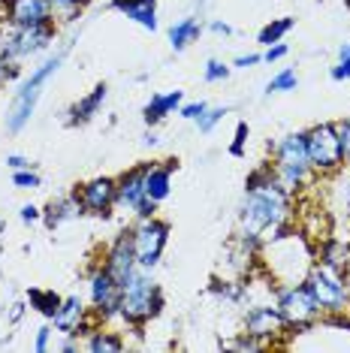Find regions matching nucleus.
Masks as SVG:
<instances>
[{"label":"nucleus","instance_id":"5","mask_svg":"<svg viewBox=\"0 0 350 353\" xmlns=\"http://www.w3.org/2000/svg\"><path fill=\"white\" fill-rule=\"evenodd\" d=\"M305 151H308V163L314 172L329 175L341 170L344 154H341V139H338V127L332 121L317 124L305 133Z\"/></svg>","mask_w":350,"mask_h":353},{"label":"nucleus","instance_id":"45","mask_svg":"<svg viewBox=\"0 0 350 353\" xmlns=\"http://www.w3.org/2000/svg\"><path fill=\"white\" fill-rule=\"evenodd\" d=\"M61 350H63V353H73V350H79V339H73V335H70V339L61 344Z\"/></svg>","mask_w":350,"mask_h":353},{"label":"nucleus","instance_id":"13","mask_svg":"<svg viewBox=\"0 0 350 353\" xmlns=\"http://www.w3.org/2000/svg\"><path fill=\"white\" fill-rule=\"evenodd\" d=\"M76 194H79V203H82V208L88 214L109 218V212H112V205H115V181L112 179H94V181L82 184Z\"/></svg>","mask_w":350,"mask_h":353},{"label":"nucleus","instance_id":"4","mask_svg":"<svg viewBox=\"0 0 350 353\" xmlns=\"http://www.w3.org/2000/svg\"><path fill=\"white\" fill-rule=\"evenodd\" d=\"M272 170H275V181L281 184L287 194H296L302 184H305L308 172H311L308 151H305V133H290L278 142Z\"/></svg>","mask_w":350,"mask_h":353},{"label":"nucleus","instance_id":"48","mask_svg":"<svg viewBox=\"0 0 350 353\" xmlns=\"http://www.w3.org/2000/svg\"><path fill=\"white\" fill-rule=\"evenodd\" d=\"M347 188H350V184H347ZM347 212H350V190H347Z\"/></svg>","mask_w":350,"mask_h":353},{"label":"nucleus","instance_id":"15","mask_svg":"<svg viewBox=\"0 0 350 353\" xmlns=\"http://www.w3.org/2000/svg\"><path fill=\"white\" fill-rule=\"evenodd\" d=\"M103 266L112 272V275L121 281V284L127 281V275H130V272L139 269V266H136V251H133V236H130V230H124L121 236H118L115 242H112V248L106 251V263H103Z\"/></svg>","mask_w":350,"mask_h":353},{"label":"nucleus","instance_id":"14","mask_svg":"<svg viewBox=\"0 0 350 353\" xmlns=\"http://www.w3.org/2000/svg\"><path fill=\"white\" fill-rule=\"evenodd\" d=\"M145 166H133V170H127L124 175H118L115 179V205L127 208V212H136V208L145 203Z\"/></svg>","mask_w":350,"mask_h":353},{"label":"nucleus","instance_id":"29","mask_svg":"<svg viewBox=\"0 0 350 353\" xmlns=\"http://www.w3.org/2000/svg\"><path fill=\"white\" fill-rule=\"evenodd\" d=\"M275 181V170L272 166H260V170H254L248 175V181H245V190H257V188H266V184Z\"/></svg>","mask_w":350,"mask_h":353},{"label":"nucleus","instance_id":"9","mask_svg":"<svg viewBox=\"0 0 350 353\" xmlns=\"http://www.w3.org/2000/svg\"><path fill=\"white\" fill-rule=\"evenodd\" d=\"M130 236H133V251H136V266L151 272L161 263L163 248L169 242V223L157 218H145L139 221V227L130 230Z\"/></svg>","mask_w":350,"mask_h":353},{"label":"nucleus","instance_id":"10","mask_svg":"<svg viewBox=\"0 0 350 353\" xmlns=\"http://www.w3.org/2000/svg\"><path fill=\"white\" fill-rule=\"evenodd\" d=\"M91 302H94V317L97 320H109L121 311V281L106 266H100L91 275Z\"/></svg>","mask_w":350,"mask_h":353},{"label":"nucleus","instance_id":"41","mask_svg":"<svg viewBox=\"0 0 350 353\" xmlns=\"http://www.w3.org/2000/svg\"><path fill=\"white\" fill-rule=\"evenodd\" d=\"M260 61H262V54H238V58L233 61V67H242V70H248V67H257Z\"/></svg>","mask_w":350,"mask_h":353},{"label":"nucleus","instance_id":"6","mask_svg":"<svg viewBox=\"0 0 350 353\" xmlns=\"http://www.w3.org/2000/svg\"><path fill=\"white\" fill-rule=\"evenodd\" d=\"M305 284H308V290H311L314 302L320 305V311H329V314L347 311L350 296H347V284H344V278H341V272L317 263V266L308 269Z\"/></svg>","mask_w":350,"mask_h":353},{"label":"nucleus","instance_id":"18","mask_svg":"<svg viewBox=\"0 0 350 353\" xmlns=\"http://www.w3.org/2000/svg\"><path fill=\"white\" fill-rule=\"evenodd\" d=\"M181 103H185V94H181V91L154 94V97H151V100L145 103V109H142V121H145L148 127L161 124L166 115H172V112H178Z\"/></svg>","mask_w":350,"mask_h":353},{"label":"nucleus","instance_id":"19","mask_svg":"<svg viewBox=\"0 0 350 353\" xmlns=\"http://www.w3.org/2000/svg\"><path fill=\"white\" fill-rule=\"evenodd\" d=\"M79 214H85V208H82V203H79V194L73 190V194H67L61 199H52V203L45 205V212H43V221H45V227L49 230H54V227H61L63 221L79 218Z\"/></svg>","mask_w":350,"mask_h":353},{"label":"nucleus","instance_id":"30","mask_svg":"<svg viewBox=\"0 0 350 353\" xmlns=\"http://www.w3.org/2000/svg\"><path fill=\"white\" fill-rule=\"evenodd\" d=\"M12 184L19 190H37L39 184H43V179H39L34 170H19V172H12Z\"/></svg>","mask_w":350,"mask_h":353},{"label":"nucleus","instance_id":"8","mask_svg":"<svg viewBox=\"0 0 350 353\" xmlns=\"http://www.w3.org/2000/svg\"><path fill=\"white\" fill-rule=\"evenodd\" d=\"M275 305L284 314L290 329H308V326H314L317 317H320V305L314 302V296H311V290H308L305 281H302V284L281 287Z\"/></svg>","mask_w":350,"mask_h":353},{"label":"nucleus","instance_id":"1","mask_svg":"<svg viewBox=\"0 0 350 353\" xmlns=\"http://www.w3.org/2000/svg\"><path fill=\"white\" fill-rule=\"evenodd\" d=\"M238 221H242V242L257 248L262 239H269L278 227L290 221V194L278 181L248 190Z\"/></svg>","mask_w":350,"mask_h":353},{"label":"nucleus","instance_id":"49","mask_svg":"<svg viewBox=\"0 0 350 353\" xmlns=\"http://www.w3.org/2000/svg\"><path fill=\"white\" fill-rule=\"evenodd\" d=\"M347 6H350V0H347Z\"/></svg>","mask_w":350,"mask_h":353},{"label":"nucleus","instance_id":"22","mask_svg":"<svg viewBox=\"0 0 350 353\" xmlns=\"http://www.w3.org/2000/svg\"><path fill=\"white\" fill-rule=\"evenodd\" d=\"M106 94H109V88H106V85H97L91 94H88V97L79 100L76 106L70 109V124H85V121H91V118L100 112L103 100H106Z\"/></svg>","mask_w":350,"mask_h":353},{"label":"nucleus","instance_id":"39","mask_svg":"<svg viewBox=\"0 0 350 353\" xmlns=\"http://www.w3.org/2000/svg\"><path fill=\"white\" fill-rule=\"evenodd\" d=\"M6 166H10L12 172H19V170H34V163H30L25 154H6Z\"/></svg>","mask_w":350,"mask_h":353},{"label":"nucleus","instance_id":"11","mask_svg":"<svg viewBox=\"0 0 350 353\" xmlns=\"http://www.w3.org/2000/svg\"><path fill=\"white\" fill-rule=\"evenodd\" d=\"M3 12L10 28H39L54 21L49 0H3Z\"/></svg>","mask_w":350,"mask_h":353},{"label":"nucleus","instance_id":"23","mask_svg":"<svg viewBox=\"0 0 350 353\" xmlns=\"http://www.w3.org/2000/svg\"><path fill=\"white\" fill-rule=\"evenodd\" d=\"M91 353H121L127 344L118 332H103V329H94L91 335H88V344H85Z\"/></svg>","mask_w":350,"mask_h":353},{"label":"nucleus","instance_id":"38","mask_svg":"<svg viewBox=\"0 0 350 353\" xmlns=\"http://www.w3.org/2000/svg\"><path fill=\"white\" fill-rule=\"evenodd\" d=\"M329 76L336 79V82H347L350 79V58H338V63L329 70Z\"/></svg>","mask_w":350,"mask_h":353},{"label":"nucleus","instance_id":"2","mask_svg":"<svg viewBox=\"0 0 350 353\" xmlns=\"http://www.w3.org/2000/svg\"><path fill=\"white\" fill-rule=\"evenodd\" d=\"M163 308V293L154 284V278L148 275V269H136L127 275L121 284V314L130 326L142 329V323H148L151 317H157Z\"/></svg>","mask_w":350,"mask_h":353},{"label":"nucleus","instance_id":"34","mask_svg":"<svg viewBox=\"0 0 350 353\" xmlns=\"http://www.w3.org/2000/svg\"><path fill=\"white\" fill-rule=\"evenodd\" d=\"M338 139H341V154H344V160L350 163V118H344V121H338Z\"/></svg>","mask_w":350,"mask_h":353},{"label":"nucleus","instance_id":"24","mask_svg":"<svg viewBox=\"0 0 350 353\" xmlns=\"http://www.w3.org/2000/svg\"><path fill=\"white\" fill-rule=\"evenodd\" d=\"M28 302H30V308L39 311L43 317H54V311L61 308V296L54 293V290H39V287H34V290L28 293Z\"/></svg>","mask_w":350,"mask_h":353},{"label":"nucleus","instance_id":"7","mask_svg":"<svg viewBox=\"0 0 350 353\" xmlns=\"http://www.w3.org/2000/svg\"><path fill=\"white\" fill-rule=\"evenodd\" d=\"M54 39V25H39V28H10L0 37V58L19 63L25 58L45 52Z\"/></svg>","mask_w":350,"mask_h":353},{"label":"nucleus","instance_id":"12","mask_svg":"<svg viewBox=\"0 0 350 353\" xmlns=\"http://www.w3.org/2000/svg\"><path fill=\"white\" fill-rule=\"evenodd\" d=\"M284 329H290V326L281 311H278V305H257V308H251L248 317H245V332L254 335V339L262 344L275 341Z\"/></svg>","mask_w":350,"mask_h":353},{"label":"nucleus","instance_id":"17","mask_svg":"<svg viewBox=\"0 0 350 353\" xmlns=\"http://www.w3.org/2000/svg\"><path fill=\"white\" fill-rule=\"evenodd\" d=\"M112 10L145 30H157V0H112Z\"/></svg>","mask_w":350,"mask_h":353},{"label":"nucleus","instance_id":"31","mask_svg":"<svg viewBox=\"0 0 350 353\" xmlns=\"http://www.w3.org/2000/svg\"><path fill=\"white\" fill-rule=\"evenodd\" d=\"M205 82H224V79H229V63L212 58L209 63H205Z\"/></svg>","mask_w":350,"mask_h":353},{"label":"nucleus","instance_id":"43","mask_svg":"<svg viewBox=\"0 0 350 353\" xmlns=\"http://www.w3.org/2000/svg\"><path fill=\"white\" fill-rule=\"evenodd\" d=\"M212 30H214V34H224V37H229V34H233V28H229L227 25V21H212V25H209Z\"/></svg>","mask_w":350,"mask_h":353},{"label":"nucleus","instance_id":"33","mask_svg":"<svg viewBox=\"0 0 350 353\" xmlns=\"http://www.w3.org/2000/svg\"><path fill=\"white\" fill-rule=\"evenodd\" d=\"M205 109H209V106H205L203 100H200V103H181V106H178V115L185 118V121H196V118H200Z\"/></svg>","mask_w":350,"mask_h":353},{"label":"nucleus","instance_id":"36","mask_svg":"<svg viewBox=\"0 0 350 353\" xmlns=\"http://www.w3.org/2000/svg\"><path fill=\"white\" fill-rule=\"evenodd\" d=\"M287 43H275V46H266V52H262V61L266 63H272V61H281V58H287Z\"/></svg>","mask_w":350,"mask_h":353},{"label":"nucleus","instance_id":"20","mask_svg":"<svg viewBox=\"0 0 350 353\" xmlns=\"http://www.w3.org/2000/svg\"><path fill=\"white\" fill-rule=\"evenodd\" d=\"M88 317V308H85V302L79 299V296H67V299H61V308L54 311V317H52V323L58 332L63 335H70L73 329L82 323V320Z\"/></svg>","mask_w":350,"mask_h":353},{"label":"nucleus","instance_id":"28","mask_svg":"<svg viewBox=\"0 0 350 353\" xmlns=\"http://www.w3.org/2000/svg\"><path fill=\"white\" fill-rule=\"evenodd\" d=\"M227 106H218V109H205L200 118H196V127H200V133H212L214 127H218L220 121H224V115H227Z\"/></svg>","mask_w":350,"mask_h":353},{"label":"nucleus","instance_id":"27","mask_svg":"<svg viewBox=\"0 0 350 353\" xmlns=\"http://www.w3.org/2000/svg\"><path fill=\"white\" fill-rule=\"evenodd\" d=\"M296 85H299V76H296V70H281L272 82L266 85V94H281V91H296Z\"/></svg>","mask_w":350,"mask_h":353},{"label":"nucleus","instance_id":"44","mask_svg":"<svg viewBox=\"0 0 350 353\" xmlns=\"http://www.w3.org/2000/svg\"><path fill=\"white\" fill-rule=\"evenodd\" d=\"M21 314H25V305H21V302H15V305H12V311H10V320H12V323H19Z\"/></svg>","mask_w":350,"mask_h":353},{"label":"nucleus","instance_id":"3","mask_svg":"<svg viewBox=\"0 0 350 353\" xmlns=\"http://www.w3.org/2000/svg\"><path fill=\"white\" fill-rule=\"evenodd\" d=\"M63 58H67V52H58V54H52V58H45L34 70V73H30L25 88L15 94L12 106H10V112H6V130H10V133H19L21 127L30 121V115H34V109H37V103H39V94H43L45 85H49V79L61 70Z\"/></svg>","mask_w":350,"mask_h":353},{"label":"nucleus","instance_id":"25","mask_svg":"<svg viewBox=\"0 0 350 353\" xmlns=\"http://www.w3.org/2000/svg\"><path fill=\"white\" fill-rule=\"evenodd\" d=\"M293 25H296L293 19H275V21H269V25L260 30V46H275V43H281V39L293 30Z\"/></svg>","mask_w":350,"mask_h":353},{"label":"nucleus","instance_id":"46","mask_svg":"<svg viewBox=\"0 0 350 353\" xmlns=\"http://www.w3.org/2000/svg\"><path fill=\"white\" fill-rule=\"evenodd\" d=\"M338 58H350V43H344V46L338 49Z\"/></svg>","mask_w":350,"mask_h":353},{"label":"nucleus","instance_id":"47","mask_svg":"<svg viewBox=\"0 0 350 353\" xmlns=\"http://www.w3.org/2000/svg\"><path fill=\"white\" fill-rule=\"evenodd\" d=\"M145 142H148V145H157V142H161V139H157V133H154V130H151V133L145 136Z\"/></svg>","mask_w":350,"mask_h":353},{"label":"nucleus","instance_id":"16","mask_svg":"<svg viewBox=\"0 0 350 353\" xmlns=\"http://www.w3.org/2000/svg\"><path fill=\"white\" fill-rule=\"evenodd\" d=\"M172 170H175V160H166V163H148L145 166V196L151 199V203H163V199L169 196Z\"/></svg>","mask_w":350,"mask_h":353},{"label":"nucleus","instance_id":"21","mask_svg":"<svg viewBox=\"0 0 350 353\" xmlns=\"http://www.w3.org/2000/svg\"><path fill=\"white\" fill-rule=\"evenodd\" d=\"M200 37H203V21L196 19V15H185V19H178L169 28V43L175 52H185L187 46H194Z\"/></svg>","mask_w":350,"mask_h":353},{"label":"nucleus","instance_id":"42","mask_svg":"<svg viewBox=\"0 0 350 353\" xmlns=\"http://www.w3.org/2000/svg\"><path fill=\"white\" fill-rule=\"evenodd\" d=\"M19 218L25 221V223H34V221L43 218V212H39L37 205H21V214H19Z\"/></svg>","mask_w":350,"mask_h":353},{"label":"nucleus","instance_id":"35","mask_svg":"<svg viewBox=\"0 0 350 353\" xmlns=\"http://www.w3.org/2000/svg\"><path fill=\"white\" fill-rule=\"evenodd\" d=\"M229 347H233V350H262L266 344L257 341V339H254V335H248V332H242V339H236L233 344H229Z\"/></svg>","mask_w":350,"mask_h":353},{"label":"nucleus","instance_id":"40","mask_svg":"<svg viewBox=\"0 0 350 353\" xmlns=\"http://www.w3.org/2000/svg\"><path fill=\"white\" fill-rule=\"evenodd\" d=\"M15 76H19V63H12V61L0 58V85L10 82V79H15Z\"/></svg>","mask_w":350,"mask_h":353},{"label":"nucleus","instance_id":"26","mask_svg":"<svg viewBox=\"0 0 350 353\" xmlns=\"http://www.w3.org/2000/svg\"><path fill=\"white\" fill-rule=\"evenodd\" d=\"M49 3H52V12L58 15V19L73 21V19H79V12H82L91 0H49Z\"/></svg>","mask_w":350,"mask_h":353},{"label":"nucleus","instance_id":"37","mask_svg":"<svg viewBox=\"0 0 350 353\" xmlns=\"http://www.w3.org/2000/svg\"><path fill=\"white\" fill-rule=\"evenodd\" d=\"M49 341H52V326H39V329H37L34 350H37V353H45V350H49Z\"/></svg>","mask_w":350,"mask_h":353},{"label":"nucleus","instance_id":"32","mask_svg":"<svg viewBox=\"0 0 350 353\" xmlns=\"http://www.w3.org/2000/svg\"><path fill=\"white\" fill-rule=\"evenodd\" d=\"M245 142H248V124L238 121V124H236V136H233V145H229V154H233V157H242V154H245Z\"/></svg>","mask_w":350,"mask_h":353}]
</instances>
